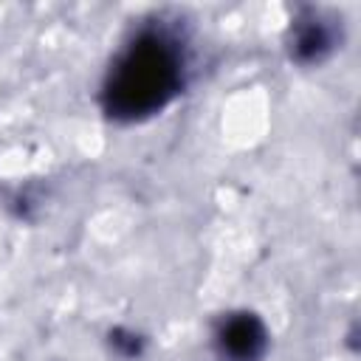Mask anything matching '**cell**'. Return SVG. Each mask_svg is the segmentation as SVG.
Wrapping results in <instances>:
<instances>
[{
	"mask_svg": "<svg viewBox=\"0 0 361 361\" xmlns=\"http://www.w3.org/2000/svg\"><path fill=\"white\" fill-rule=\"evenodd\" d=\"M189 42L169 20L141 23L113 54L102 87V113L121 124H135L166 110L186 87Z\"/></svg>",
	"mask_w": 361,
	"mask_h": 361,
	"instance_id": "1",
	"label": "cell"
},
{
	"mask_svg": "<svg viewBox=\"0 0 361 361\" xmlns=\"http://www.w3.org/2000/svg\"><path fill=\"white\" fill-rule=\"evenodd\" d=\"M212 344L220 361H262L271 333L254 310H228L214 322Z\"/></svg>",
	"mask_w": 361,
	"mask_h": 361,
	"instance_id": "2",
	"label": "cell"
},
{
	"mask_svg": "<svg viewBox=\"0 0 361 361\" xmlns=\"http://www.w3.org/2000/svg\"><path fill=\"white\" fill-rule=\"evenodd\" d=\"M341 42V25L322 8H302L288 25V56L296 65H322Z\"/></svg>",
	"mask_w": 361,
	"mask_h": 361,
	"instance_id": "3",
	"label": "cell"
}]
</instances>
